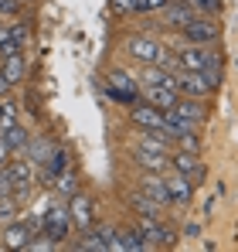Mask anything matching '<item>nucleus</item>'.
Masks as SVG:
<instances>
[{
	"label": "nucleus",
	"mask_w": 238,
	"mask_h": 252,
	"mask_svg": "<svg viewBox=\"0 0 238 252\" xmlns=\"http://www.w3.org/2000/svg\"><path fill=\"white\" fill-rule=\"evenodd\" d=\"M126 51H129V58H136L143 65H160L167 58V48L157 38H129L126 41Z\"/></svg>",
	"instance_id": "f257e3e1"
},
{
	"label": "nucleus",
	"mask_w": 238,
	"mask_h": 252,
	"mask_svg": "<svg viewBox=\"0 0 238 252\" xmlns=\"http://www.w3.org/2000/svg\"><path fill=\"white\" fill-rule=\"evenodd\" d=\"M174 85H177L180 95H191V99H208L211 89H214V85L204 79V72H187V68H180L174 75Z\"/></svg>",
	"instance_id": "f03ea898"
},
{
	"label": "nucleus",
	"mask_w": 238,
	"mask_h": 252,
	"mask_svg": "<svg viewBox=\"0 0 238 252\" xmlns=\"http://www.w3.org/2000/svg\"><path fill=\"white\" fill-rule=\"evenodd\" d=\"M68 228H72V218H68V208H48L44 211V218H41V232H44V239L48 242H61L65 235H68Z\"/></svg>",
	"instance_id": "7ed1b4c3"
},
{
	"label": "nucleus",
	"mask_w": 238,
	"mask_h": 252,
	"mask_svg": "<svg viewBox=\"0 0 238 252\" xmlns=\"http://www.w3.org/2000/svg\"><path fill=\"white\" fill-rule=\"evenodd\" d=\"M180 38L191 41V44H211V41H218V24L208 21V17H201V14H194V17L180 28Z\"/></svg>",
	"instance_id": "20e7f679"
},
{
	"label": "nucleus",
	"mask_w": 238,
	"mask_h": 252,
	"mask_svg": "<svg viewBox=\"0 0 238 252\" xmlns=\"http://www.w3.org/2000/svg\"><path fill=\"white\" fill-rule=\"evenodd\" d=\"M163 113L167 109H157L153 102H136L133 109H129V120L140 126V129H163Z\"/></svg>",
	"instance_id": "39448f33"
},
{
	"label": "nucleus",
	"mask_w": 238,
	"mask_h": 252,
	"mask_svg": "<svg viewBox=\"0 0 238 252\" xmlns=\"http://www.w3.org/2000/svg\"><path fill=\"white\" fill-rule=\"evenodd\" d=\"M109 79H113V85H109V95H113V99L126 102V106H136V102L143 99V95H140V85L133 82L126 72H113Z\"/></svg>",
	"instance_id": "423d86ee"
},
{
	"label": "nucleus",
	"mask_w": 238,
	"mask_h": 252,
	"mask_svg": "<svg viewBox=\"0 0 238 252\" xmlns=\"http://www.w3.org/2000/svg\"><path fill=\"white\" fill-rule=\"evenodd\" d=\"M140 235L147 239V246H170L177 239L170 228H163L157 218H150V215H140Z\"/></svg>",
	"instance_id": "0eeeda50"
},
{
	"label": "nucleus",
	"mask_w": 238,
	"mask_h": 252,
	"mask_svg": "<svg viewBox=\"0 0 238 252\" xmlns=\"http://www.w3.org/2000/svg\"><path fill=\"white\" fill-rule=\"evenodd\" d=\"M160 17H163V24H170V28H184L191 17H194V3L191 0H170L167 7H160Z\"/></svg>",
	"instance_id": "6e6552de"
},
{
	"label": "nucleus",
	"mask_w": 238,
	"mask_h": 252,
	"mask_svg": "<svg viewBox=\"0 0 238 252\" xmlns=\"http://www.w3.org/2000/svg\"><path fill=\"white\" fill-rule=\"evenodd\" d=\"M167 181V194H170V205H187L191 201V194H194V184H191V177L187 174H170V177H163Z\"/></svg>",
	"instance_id": "1a4fd4ad"
},
{
	"label": "nucleus",
	"mask_w": 238,
	"mask_h": 252,
	"mask_svg": "<svg viewBox=\"0 0 238 252\" xmlns=\"http://www.w3.org/2000/svg\"><path fill=\"white\" fill-rule=\"evenodd\" d=\"M140 95H143V102H153L157 109H174V102H177V89H170V85H140Z\"/></svg>",
	"instance_id": "9d476101"
},
{
	"label": "nucleus",
	"mask_w": 238,
	"mask_h": 252,
	"mask_svg": "<svg viewBox=\"0 0 238 252\" xmlns=\"http://www.w3.org/2000/svg\"><path fill=\"white\" fill-rule=\"evenodd\" d=\"M140 191L147 194V198H153L157 205H170V194H167V181L153 174V170H147L143 174V181H140Z\"/></svg>",
	"instance_id": "9b49d317"
},
{
	"label": "nucleus",
	"mask_w": 238,
	"mask_h": 252,
	"mask_svg": "<svg viewBox=\"0 0 238 252\" xmlns=\"http://www.w3.org/2000/svg\"><path fill=\"white\" fill-rule=\"evenodd\" d=\"M170 167L177 170V174H187L191 181H201V177H204V164L198 160V154H187V150H180V154L170 160Z\"/></svg>",
	"instance_id": "f8f14e48"
},
{
	"label": "nucleus",
	"mask_w": 238,
	"mask_h": 252,
	"mask_svg": "<svg viewBox=\"0 0 238 252\" xmlns=\"http://www.w3.org/2000/svg\"><path fill=\"white\" fill-rule=\"evenodd\" d=\"M133 160H136L143 170H153V174H163V170L170 167V160H167L163 154H157V150H147V147H136V150H133Z\"/></svg>",
	"instance_id": "ddd939ff"
},
{
	"label": "nucleus",
	"mask_w": 238,
	"mask_h": 252,
	"mask_svg": "<svg viewBox=\"0 0 238 252\" xmlns=\"http://www.w3.org/2000/svg\"><path fill=\"white\" fill-rule=\"evenodd\" d=\"M68 218H72V225H79V228H89V225H92V201H89L85 194H72Z\"/></svg>",
	"instance_id": "4468645a"
},
{
	"label": "nucleus",
	"mask_w": 238,
	"mask_h": 252,
	"mask_svg": "<svg viewBox=\"0 0 238 252\" xmlns=\"http://www.w3.org/2000/svg\"><path fill=\"white\" fill-rule=\"evenodd\" d=\"M31 235H34V228L31 225H24V221H10L7 225V232H3V242H7V249H28V242H31Z\"/></svg>",
	"instance_id": "2eb2a0df"
},
{
	"label": "nucleus",
	"mask_w": 238,
	"mask_h": 252,
	"mask_svg": "<svg viewBox=\"0 0 238 252\" xmlns=\"http://www.w3.org/2000/svg\"><path fill=\"white\" fill-rule=\"evenodd\" d=\"M7 170H10V177H14V191H28V188H31V181H34V164H31L28 157L14 160Z\"/></svg>",
	"instance_id": "dca6fc26"
},
{
	"label": "nucleus",
	"mask_w": 238,
	"mask_h": 252,
	"mask_svg": "<svg viewBox=\"0 0 238 252\" xmlns=\"http://www.w3.org/2000/svg\"><path fill=\"white\" fill-rule=\"evenodd\" d=\"M3 140H7V147H10V154H24V147H28V129L21 123H10L3 133H0Z\"/></svg>",
	"instance_id": "f3484780"
},
{
	"label": "nucleus",
	"mask_w": 238,
	"mask_h": 252,
	"mask_svg": "<svg viewBox=\"0 0 238 252\" xmlns=\"http://www.w3.org/2000/svg\"><path fill=\"white\" fill-rule=\"evenodd\" d=\"M174 109H177L180 116H187V120H198V123H204V120H208V109L201 106L198 99H191V95H187V99H180V95H177Z\"/></svg>",
	"instance_id": "a211bd4d"
},
{
	"label": "nucleus",
	"mask_w": 238,
	"mask_h": 252,
	"mask_svg": "<svg viewBox=\"0 0 238 252\" xmlns=\"http://www.w3.org/2000/svg\"><path fill=\"white\" fill-rule=\"evenodd\" d=\"M48 154H51V143L44 140V136H28V147H24V157L31 160V164H44L48 160Z\"/></svg>",
	"instance_id": "6ab92c4d"
},
{
	"label": "nucleus",
	"mask_w": 238,
	"mask_h": 252,
	"mask_svg": "<svg viewBox=\"0 0 238 252\" xmlns=\"http://www.w3.org/2000/svg\"><path fill=\"white\" fill-rule=\"evenodd\" d=\"M140 85H170V89H177L174 85V75L167 68H160V65H147L143 75H140Z\"/></svg>",
	"instance_id": "aec40b11"
},
{
	"label": "nucleus",
	"mask_w": 238,
	"mask_h": 252,
	"mask_svg": "<svg viewBox=\"0 0 238 252\" xmlns=\"http://www.w3.org/2000/svg\"><path fill=\"white\" fill-rule=\"evenodd\" d=\"M140 147H147V150H157V154H167V147H170V136H167L163 129H143V136H140Z\"/></svg>",
	"instance_id": "412c9836"
},
{
	"label": "nucleus",
	"mask_w": 238,
	"mask_h": 252,
	"mask_svg": "<svg viewBox=\"0 0 238 252\" xmlns=\"http://www.w3.org/2000/svg\"><path fill=\"white\" fill-rule=\"evenodd\" d=\"M129 205L140 211V215H150V218H160V211H163V205H157L153 198H147L143 191H133L129 194Z\"/></svg>",
	"instance_id": "4be33fe9"
},
{
	"label": "nucleus",
	"mask_w": 238,
	"mask_h": 252,
	"mask_svg": "<svg viewBox=\"0 0 238 252\" xmlns=\"http://www.w3.org/2000/svg\"><path fill=\"white\" fill-rule=\"evenodd\" d=\"M0 75H3V82L14 85L24 79V62H21V55H10V58H3V68H0Z\"/></svg>",
	"instance_id": "5701e85b"
},
{
	"label": "nucleus",
	"mask_w": 238,
	"mask_h": 252,
	"mask_svg": "<svg viewBox=\"0 0 238 252\" xmlns=\"http://www.w3.org/2000/svg\"><path fill=\"white\" fill-rule=\"evenodd\" d=\"M14 215H17V201H14V194H0V221H14Z\"/></svg>",
	"instance_id": "b1692460"
},
{
	"label": "nucleus",
	"mask_w": 238,
	"mask_h": 252,
	"mask_svg": "<svg viewBox=\"0 0 238 252\" xmlns=\"http://www.w3.org/2000/svg\"><path fill=\"white\" fill-rule=\"evenodd\" d=\"M174 140H177V147H180V150H187V154H198V150H201L198 133H184V136H174Z\"/></svg>",
	"instance_id": "393cba45"
},
{
	"label": "nucleus",
	"mask_w": 238,
	"mask_h": 252,
	"mask_svg": "<svg viewBox=\"0 0 238 252\" xmlns=\"http://www.w3.org/2000/svg\"><path fill=\"white\" fill-rule=\"evenodd\" d=\"M10 123H17V109H14L10 102H0V133H3Z\"/></svg>",
	"instance_id": "a878e982"
},
{
	"label": "nucleus",
	"mask_w": 238,
	"mask_h": 252,
	"mask_svg": "<svg viewBox=\"0 0 238 252\" xmlns=\"http://www.w3.org/2000/svg\"><path fill=\"white\" fill-rule=\"evenodd\" d=\"M170 0H136V10L140 14H150V10H160V7H167Z\"/></svg>",
	"instance_id": "bb28decb"
},
{
	"label": "nucleus",
	"mask_w": 238,
	"mask_h": 252,
	"mask_svg": "<svg viewBox=\"0 0 238 252\" xmlns=\"http://www.w3.org/2000/svg\"><path fill=\"white\" fill-rule=\"evenodd\" d=\"M0 194H14V177H10L7 167L0 170Z\"/></svg>",
	"instance_id": "cd10ccee"
},
{
	"label": "nucleus",
	"mask_w": 238,
	"mask_h": 252,
	"mask_svg": "<svg viewBox=\"0 0 238 252\" xmlns=\"http://www.w3.org/2000/svg\"><path fill=\"white\" fill-rule=\"evenodd\" d=\"M58 188H61L65 194H72V191H75V177H68V174H61V177H58Z\"/></svg>",
	"instance_id": "c85d7f7f"
},
{
	"label": "nucleus",
	"mask_w": 238,
	"mask_h": 252,
	"mask_svg": "<svg viewBox=\"0 0 238 252\" xmlns=\"http://www.w3.org/2000/svg\"><path fill=\"white\" fill-rule=\"evenodd\" d=\"M191 3H198V7L211 10V14H218V10H221V0H191Z\"/></svg>",
	"instance_id": "c756f323"
},
{
	"label": "nucleus",
	"mask_w": 238,
	"mask_h": 252,
	"mask_svg": "<svg viewBox=\"0 0 238 252\" xmlns=\"http://www.w3.org/2000/svg\"><path fill=\"white\" fill-rule=\"evenodd\" d=\"M17 10V0H0V14H14Z\"/></svg>",
	"instance_id": "7c9ffc66"
},
{
	"label": "nucleus",
	"mask_w": 238,
	"mask_h": 252,
	"mask_svg": "<svg viewBox=\"0 0 238 252\" xmlns=\"http://www.w3.org/2000/svg\"><path fill=\"white\" fill-rule=\"evenodd\" d=\"M116 10H136V0H113Z\"/></svg>",
	"instance_id": "2f4dec72"
},
{
	"label": "nucleus",
	"mask_w": 238,
	"mask_h": 252,
	"mask_svg": "<svg viewBox=\"0 0 238 252\" xmlns=\"http://www.w3.org/2000/svg\"><path fill=\"white\" fill-rule=\"evenodd\" d=\"M7 157H10V147H7V140H3V136H0V164H3V160H7Z\"/></svg>",
	"instance_id": "473e14b6"
},
{
	"label": "nucleus",
	"mask_w": 238,
	"mask_h": 252,
	"mask_svg": "<svg viewBox=\"0 0 238 252\" xmlns=\"http://www.w3.org/2000/svg\"><path fill=\"white\" fill-rule=\"evenodd\" d=\"M7 34H10V28H0V44L7 41Z\"/></svg>",
	"instance_id": "72a5a7b5"
}]
</instances>
